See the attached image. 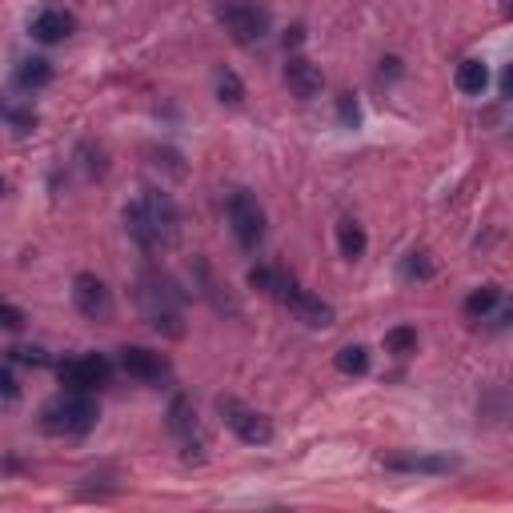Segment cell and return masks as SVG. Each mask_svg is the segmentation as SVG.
Returning <instances> with one entry per match:
<instances>
[{
    "instance_id": "6da1fadb",
    "label": "cell",
    "mask_w": 513,
    "mask_h": 513,
    "mask_svg": "<svg viewBox=\"0 0 513 513\" xmlns=\"http://www.w3.org/2000/svg\"><path fill=\"white\" fill-rule=\"evenodd\" d=\"M185 293L177 289L173 277H165L160 269H145L137 277V309L149 321V329L169 341L185 337Z\"/></svg>"
},
{
    "instance_id": "7a4b0ae2",
    "label": "cell",
    "mask_w": 513,
    "mask_h": 513,
    "mask_svg": "<svg viewBox=\"0 0 513 513\" xmlns=\"http://www.w3.org/2000/svg\"><path fill=\"white\" fill-rule=\"evenodd\" d=\"M97 421H100V409L93 394H77V389H65V394L40 409V429L48 437H85L97 429Z\"/></svg>"
},
{
    "instance_id": "3957f363",
    "label": "cell",
    "mask_w": 513,
    "mask_h": 513,
    "mask_svg": "<svg viewBox=\"0 0 513 513\" xmlns=\"http://www.w3.org/2000/svg\"><path fill=\"white\" fill-rule=\"evenodd\" d=\"M217 16L237 45H261L269 36V25H273V16L261 0H221Z\"/></svg>"
},
{
    "instance_id": "277c9868",
    "label": "cell",
    "mask_w": 513,
    "mask_h": 513,
    "mask_svg": "<svg viewBox=\"0 0 513 513\" xmlns=\"http://www.w3.org/2000/svg\"><path fill=\"white\" fill-rule=\"evenodd\" d=\"M229 229H233V241L245 253H257V249L265 245L269 221H265L261 200L249 193V189H233V193H229Z\"/></svg>"
},
{
    "instance_id": "5b68a950",
    "label": "cell",
    "mask_w": 513,
    "mask_h": 513,
    "mask_svg": "<svg viewBox=\"0 0 513 513\" xmlns=\"http://www.w3.org/2000/svg\"><path fill=\"white\" fill-rule=\"evenodd\" d=\"M217 414H221V421H225V429H233V437L245 441V446H269V441H273V421H269L265 414H257L253 405H245V401L221 397Z\"/></svg>"
},
{
    "instance_id": "8992f818",
    "label": "cell",
    "mask_w": 513,
    "mask_h": 513,
    "mask_svg": "<svg viewBox=\"0 0 513 513\" xmlns=\"http://www.w3.org/2000/svg\"><path fill=\"white\" fill-rule=\"evenodd\" d=\"M273 297H277V301H285L289 313H293L297 321H305L309 329H329V325L337 321L333 305H329V301H321L317 293H309V289H301L293 273L281 277V285H277V293H273Z\"/></svg>"
},
{
    "instance_id": "52a82bcc",
    "label": "cell",
    "mask_w": 513,
    "mask_h": 513,
    "mask_svg": "<svg viewBox=\"0 0 513 513\" xmlns=\"http://www.w3.org/2000/svg\"><path fill=\"white\" fill-rule=\"evenodd\" d=\"M56 377L65 389H77V394H97V389L108 385L113 369L100 354H85V357H68L56 365Z\"/></svg>"
},
{
    "instance_id": "ba28073f",
    "label": "cell",
    "mask_w": 513,
    "mask_h": 513,
    "mask_svg": "<svg viewBox=\"0 0 513 513\" xmlns=\"http://www.w3.org/2000/svg\"><path fill=\"white\" fill-rule=\"evenodd\" d=\"M73 305L77 313L85 321H93V325H105V321H113V289L105 285L97 273H77L73 277Z\"/></svg>"
},
{
    "instance_id": "9c48e42d",
    "label": "cell",
    "mask_w": 513,
    "mask_h": 513,
    "mask_svg": "<svg viewBox=\"0 0 513 513\" xmlns=\"http://www.w3.org/2000/svg\"><path fill=\"white\" fill-rule=\"evenodd\" d=\"M140 213L149 217V225L157 229V237H160V245H177V233H180V213H177V205H173V197L165 193V189H145L140 193Z\"/></svg>"
},
{
    "instance_id": "30bf717a",
    "label": "cell",
    "mask_w": 513,
    "mask_h": 513,
    "mask_svg": "<svg viewBox=\"0 0 513 513\" xmlns=\"http://www.w3.org/2000/svg\"><path fill=\"white\" fill-rule=\"evenodd\" d=\"M120 365H125L128 377L145 381V385H160V381L173 374L169 357L157 354V349H145V345H125V349H120Z\"/></svg>"
},
{
    "instance_id": "8fae6325",
    "label": "cell",
    "mask_w": 513,
    "mask_h": 513,
    "mask_svg": "<svg viewBox=\"0 0 513 513\" xmlns=\"http://www.w3.org/2000/svg\"><path fill=\"white\" fill-rule=\"evenodd\" d=\"M285 85H289V93H293V97L313 100L321 88H325V73H321V65H313L309 56L293 53L285 60Z\"/></svg>"
},
{
    "instance_id": "7c38bea8",
    "label": "cell",
    "mask_w": 513,
    "mask_h": 513,
    "mask_svg": "<svg viewBox=\"0 0 513 513\" xmlns=\"http://www.w3.org/2000/svg\"><path fill=\"white\" fill-rule=\"evenodd\" d=\"M385 469L394 474H429V477H441V474H454L457 461L454 457H437V454H385Z\"/></svg>"
},
{
    "instance_id": "4fadbf2b",
    "label": "cell",
    "mask_w": 513,
    "mask_h": 513,
    "mask_svg": "<svg viewBox=\"0 0 513 513\" xmlns=\"http://www.w3.org/2000/svg\"><path fill=\"white\" fill-rule=\"evenodd\" d=\"M77 28L73 13H65V8H45V13L33 16V25H28V33H33V40H40V45H60V40H68Z\"/></svg>"
},
{
    "instance_id": "5bb4252c",
    "label": "cell",
    "mask_w": 513,
    "mask_h": 513,
    "mask_svg": "<svg viewBox=\"0 0 513 513\" xmlns=\"http://www.w3.org/2000/svg\"><path fill=\"white\" fill-rule=\"evenodd\" d=\"M125 229H128V237L140 245V253H149V257H157V253H165V245H160V237H157V229L149 225V217L140 213V205L133 200V205L125 209Z\"/></svg>"
},
{
    "instance_id": "9a60e30c",
    "label": "cell",
    "mask_w": 513,
    "mask_h": 513,
    "mask_svg": "<svg viewBox=\"0 0 513 513\" xmlns=\"http://www.w3.org/2000/svg\"><path fill=\"white\" fill-rule=\"evenodd\" d=\"M169 434L180 441H193V434H197V409L185 394H177L169 401Z\"/></svg>"
},
{
    "instance_id": "2e32d148",
    "label": "cell",
    "mask_w": 513,
    "mask_h": 513,
    "mask_svg": "<svg viewBox=\"0 0 513 513\" xmlns=\"http://www.w3.org/2000/svg\"><path fill=\"white\" fill-rule=\"evenodd\" d=\"M337 245H341V257L357 261V257H365L369 237H365V229H361L354 217H341L337 221Z\"/></svg>"
},
{
    "instance_id": "e0dca14e",
    "label": "cell",
    "mask_w": 513,
    "mask_h": 513,
    "mask_svg": "<svg viewBox=\"0 0 513 513\" xmlns=\"http://www.w3.org/2000/svg\"><path fill=\"white\" fill-rule=\"evenodd\" d=\"M454 85H457V93H466V97H481L489 85V68L481 65V60H461Z\"/></svg>"
},
{
    "instance_id": "ac0fdd59",
    "label": "cell",
    "mask_w": 513,
    "mask_h": 513,
    "mask_svg": "<svg viewBox=\"0 0 513 513\" xmlns=\"http://www.w3.org/2000/svg\"><path fill=\"white\" fill-rule=\"evenodd\" d=\"M48 80H53V65H48L45 56H28V60H20V68H16V85L25 88V93H36V88H45Z\"/></svg>"
},
{
    "instance_id": "d6986e66",
    "label": "cell",
    "mask_w": 513,
    "mask_h": 513,
    "mask_svg": "<svg viewBox=\"0 0 513 513\" xmlns=\"http://www.w3.org/2000/svg\"><path fill=\"white\" fill-rule=\"evenodd\" d=\"M498 305H501V289L498 285H481V289H474V293L466 297V317L481 321V317L494 313Z\"/></svg>"
},
{
    "instance_id": "ffe728a7",
    "label": "cell",
    "mask_w": 513,
    "mask_h": 513,
    "mask_svg": "<svg viewBox=\"0 0 513 513\" xmlns=\"http://www.w3.org/2000/svg\"><path fill=\"white\" fill-rule=\"evenodd\" d=\"M381 345H385V354H394V357L417 354V329H414V325H397V329H389Z\"/></svg>"
},
{
    "instance_id": "44dd1931",
    "label": "cell",
    "mask_w": 513,
    "mask_h": 513,
    "mask_svg": "<svg viewBox=\"0 0 513 513\" xmlns=\"http://www.w3.org/2000/svg\"><path fill=\"white\" fill-rule=\"evenodd\" d=\"M333 365L341 369V374H349V377H361V374L369 369V349H365V345H345V349H337Z\"/></svg>"
},
{
    "instance_id": "7402d4cb",
    "label": "cell",
    "mask_w": 513,
    "mask_h": 513,
    "mask_svg": "<svg viewBox=\"0 0 513 513\" xmlns=\"http://www.w3.org/2000/svg\"><path fill=\"white\" fill-rule=\"evenodd\" d=\"M217 100L221 105H241L245 100V85L233 68H217Z\"/></svg>"
},
{
    "instance_id": "603a6c76",
    "label": "cell",
    "mask_w": 513,
    "mask_h": 513,
    "mask_svg": "<svg viewBox=\"0 0 513 513\" xmlns=\"http://www.w3.org/2000/svg\"><path fill=\"white\" fill-rule=\"evenodd\" d=\"M401 277L405 281H429L434 277V261H429L426 253H409L405 261H401Z\"/></svg>"
},
{
    "instance_id": "cb8c5ba5",
    "label": "cell",
    "mask_w": 513,
    "mask_h": 513,
    "mask_svg": "<svg viewBox=\"0 0 513 513\" xmlns=\"http://www.w3.org/2000/svg\"><path fill=\"white\" fill-rule=\"evenodd\" d=\"M8 357H13L16 365H33V369H45L48 361H53L40 345H16V349H8Z\"/></svg>"
},
{
    "instance_id": "d4e9b609",
    "label": "cell",
    "mask_w": 513,
    "mask_h": 513,
    "mask_svg": "<svg viewBox=\"0 0 513 513\" xmlns=\"http://www.w3.org/2000/svg\"><path fill=\"white\" fill-rule=\"evenodd\" d=\"M337 117H341V125H345V128H357L361 125V108H357L354 93H341L337 97Z\"/></svg>"
},
{
    "instance_id": "484cf974",
    "label": "cell",
    "mask_w": 513,
    "mask_h": 513,
    "mask_svg": "<svg viewBox=\"0 0 513 513\" xmlns=\"http://www.w3.org/2000/svg\"><path fill=\"white\" fill-rule=\"evenodd\" d=\"M5 120L16 128V133H33V128H36V113H33V108H8L5 105Z\"/></svg>"
},
{
    "instance_id": "4316f807",
    "label": "cell",
    "mask_w": 513,
    "mask_h": 513,
    "mask_svg": "<svg viewBox=\"0 0 513 513\" xmlns=\"http://www.w3.org/2000/svg\"><path fill=\"white\" fill-rule=\"evenodd\" d=\"M25 309H16V305H8V301H0V329H8V333H20L25 329Z\"/></svg>"
},
{
    "instance_id": "83f0119b",
    "label": "cell",
    "mask_w": 513,
    "mask_h": 513,
    "mask_svg": "<svg viewBox=\"0 0 513 513\" xmlns=\"http://www.w3.org/2000/svg\"><path fill=\"white\" fill-rule=\"evenodd\" d=\"M16 397H20V385H16L13 369H8L5 361H0V401H5V405H13Z\"/></svg>"
},
{
    "instance_id": "f1b7e54d",
    "label": "cell",
    "mask_w": 513,
    "mask_h": 513,
    "mask_svg": "<svg viewBox=\"0 0 513 513\" xmlns=\"http://www.w3.org/2000/svg\"><path fill=\"white\" fill-rule=\"evenodd\" d=\"M80 157H85V169H88V177H105V149H97L93 153V145H85L80 149Z\"/></svg>"
},
{
    "instance_id": "f546056e",
    "label": "cell",
    "mask_w": 513,
    "mask_h": 513,
    "mask_svg": "<svg viewBox=\"0 0 513 513\" xmlns=\"http://www.w3.org/2000/svg\"><path fill=\"white\" fill-rule=\"evenodd\" d=\"M381 77H401V60H397V56H385V60H381Z\"/></svg>"
},
{
    "instance_id": "4dcf8cb0",
    "label": "cell",
    "mask_w": 513,
    "mask_h": 513,
    "mask_svg": "<svg viewBox=\"0 0 513 513\" xmlns=\"http://www.w3.org/2000/svg\"><path fill=\"white\" fill-rule=\"evenodd\" d=\"M301 40H305V28H301V25H297V28H289V33H285V48H297Z\"/></svg>"
},
{
    "instance_id": "1f68e13d",
    "label": "cell",
    "mask_w": 513,
    "mask_h": 513,
    "mask_svg": "<svg viewBox=\"0 0 513 513\" xmlns=\"http://www.w3.org/2000/svg\"><path fill=\"white\" fill-rule=\"evenodd\" d=\"M5 189H8V185H5V177H0V197H5Z\"/></svg>"
},
{
    "instance_id": "d6a6232c",
    "label": "cell",
    "mask_w": 513,
    "mask_h": 513,
    "mask_svg": "<svg viewBox=\"0 0 513 513\" xmlns=\"http://www.w3.org/2000/svg\"><path fill=\"white\" fill-rule=\"evenodd\" d=\"M0 117H5V100H0Z\"/></svg>"
}]
</instances>
